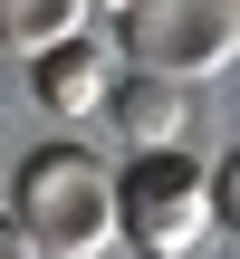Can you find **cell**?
Instances as JSON below:
<instances>
[{"mask_svg": "<svg viewBox=\"0 0 240 259\" xmlns=\"http://www.w3.org/2000/svg\"><path fill=\"white\" fill-rule=\"evenodd\" d=\"M115 240L135 259H192L202 240H221V211H212V173L164 144V154H125L115 163Z\"/></svg>", "mask_w": 240, "mask_h": 259, "instance_id": "7a4b0ae2", "label": "cell"}, {"mask_svg": "<svg viewBox=\"0 0 240 259\" xmlns=\"http://www.w3.org/2000/svg\"><path fill=\"white\" fill-rule=\"evenodd\" d=\"M96 10H106V19H115V10H125V0H87V19H96Z\"/></svg>", "mask_w": 240, "mask_h": 259, "instance_id": "ba28073f", "label": "cell"}, {"mask_svg": "<svg viewBox=\"0 0 240 259\" xmlns=\"http://www.w3.org/2000/svg\"><path fill=\"white\" fill-rule=\"evenodd\" d=\"M0 259H38L29 240H19V221H10V211H0Z\"/></svg>", "mask_w": 240, "mask_h": 259, "instance_id": "52a82bcc", "label": "cell"}, {"mask_svg": "<svg viewBox=\"0 0 240 259\" xmlns=\"http://www.w3.org/2000/svg\"><path fill=\"white\" fill-rule=\"evenodd\" d=\"M115 58L144 77H221L240 58V0H125L115 10Z\"/></svg>", "mask_w": 240, "mask_h": 259, "instance_id": "3957f363", "label": "cell"}, {"mask_svg": "<svg viewBox=\"0 0 240 259\" xmlns=\"http://www.w3.org/2000/svg\"><path fill=\"white\" fill-rule=\"evenodd\" d=\"M77 29H87V0H0V48H19V58H38Z\"/></svg>", "mask_w": 240, "mask_h": 259, "instance_id": "8992f818", "label": "cell"}, {"mask_svg": "<svg viewBox=\"0 0 240 259\" xmlns=\"http://www.w3.org/2000/svg\"><path fill=\"white\" fill-rule=\"evenodd\" d=\"M0 211L19 221V240L38 259H96L115 240V173L87 144H29Z\"/></svg>", "mask_w": 240, "mask_h": 259, "instance_id": "6da1fadb", "label": "cell"}, {"mask_svg": "<svg viewBox=\"0 0 240 259\" xmlns=\"http://www.w3.org/2000/svg\"><path fill=\"white\" fill-rule=\"evenodd\" d=\"M29 87H38V106H48V115H96V106H106V87H115V58H106V38H96V29H77V38H58V48H38V58H29Z\"/></svg>", "mask_w": 240, "mask_h": 259, "instance_id": "5b68a950", "label": "cell"}, {"mask_svg": "<svg viewBox=\"0 0 240 259\" xmlns=\"http://www.w3.org/2000/svg\"><path fill=\"white\" fill-rule=\"evenodd\" d=\"M96 115L125 135V154H164V144H183V125H192V87H183V77L115 67V87H106V106H96Z\"/></svg>", "mask_w": 240, "mask_h": 259, "instance_id": "277c9868", "label": "cell"}]
</instances>
